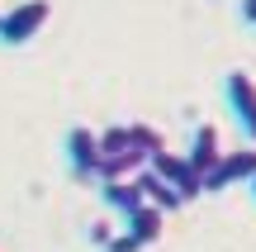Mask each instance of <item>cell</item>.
Listing matches in <instances>:
<instances>
[{"mask_svg":"<svg viewBox=\"0 0 256 252\" xmlns=\"http://www.w3.org/2000/svg\"><path fill=\"white\" fill-rule=\"evenodd\" d=\"M110 238H114V224H95V228H90V243H100V247H104Z\"/></svg>","mask_w":256,"mask_h":252,"instance_id":"cell-13","label":"cell"},{"mask_svg":"<svg viewBox=\"0 0 256 252\" xmlns=\"http://www.w3.org/2000/svg\"><path fill=\"white\" fill-rule=\"evenodd\" d=\"M252 176H256V143H247V148H238V152H223L218 171L204 176V195H218V190L242 186V181H252Z\"/></svg>","mask_w":256,"mask_h":252,"instance_id":"cell-6","label":"cell"},{"mask_svg":"<svg viewBox=\"0 0 256 252\" xmlns=\"http://www.w3.org/2000/svg\"><path fill=\"white\" fill-rule=\"evenodd\" d=\"M124 228L138 238L142 247H152L156 238L166 233V209H156V205H138L133 214H124Z\"/></svg>","mask_w":256,"mask_h":252,"instance_id":"cell-8","label":"cell"},{"mask_svg":"<svg viewBox=\"0 0 256 252\" xmlns=\"http://www.w3.org/2000/svg\"><path fill=\"white\" fill-rule=\"evenodd\" d=\"M238 15H242V24L256 29V0H238Z\"/></svg>","mask_w":256,"mask_h":252,"instance_id":"cell-14","label":"cell"},{"mask_svg":"<svg viewBox=\"0 0 256 252\" xmlns=\"http://www.w3.org/2000/svg\"><path fill=\"white\" fill-rule=\"evenodd\" d=\"M223 95H228V110L238 119V129L247 133V143H256V76L232 67L228 81H223Z\"/></svg>","mask_w":256,"mask_h":252,"instance_id":"cell-4","label":"cell"},{"mask_svg":"<svg viewBox=\"0 0 256 252\" xmlns=\"http://www.w3.org/2000/svg\"><path fill=\"white\" fill-rule=\"evenodd\" d=\"M62 152L76 181H100V133L90 124H72L62 138Z\"/></svg>","mask_w":256,"mask_h":252,"instance_id":"cell-3","label":"cell"},{"mask_svg":"<svg viewBox=\"0 0 256 252\" xmlns=\"http://www.w3.org/2000/svg\"><path fill=\"white\" fill-rule=\"evenodd\" d=\"M147 171H156V176H162L185 205H190L194 195H204V181H200V171L185 162V152H156V157L147 162Z\"/></svg>","mask_w":256,"mask_h":252,"instance_id":"cell-5","label":"cell"},{"mask_svg":"<svg viewBox=\"0 0 256 252\" xmlns=\"http://www.w3.org/2000/svg\"><path fill=\"white\" fill-rule=\"evenodd\" d=\"M48 19H52V0H19V5L5 10V19H0V43L5 48L34 43V38L48 29Z\"/></svg>","mask_w":256,"mask_h":252,"instance_id":"cell-2","label":"cell"},{"mask_svg":"<svg viewBox=\"0 0 256 252\" xmlns=\"http://www.w3.org/2000/svg\"><path fill=\"white\" fill-rule=\"evenodd\" d=\"M128 138H133V148L142 152L147 162H152L156 152H166V138H162V129H152V124H142V119H138V124H128Z\"/></svg>","mask_w":256,"mask_h":252,"instance_id":"cell-11","label":"cell"},{"mask_svg":"<svg viewBox=\"0 0 256 252\" xmlns=\"http://www.w3.org/2000/svg\"><path fill=\"white\" fill-rule=\"evenodd\" d=\"M100 195L110 209H119V214H133L138 205H147L142 186H138V176H119V181H100Z\"/></svg>","mask_w":256,"mask_h":252,"instance_id":"cell-9","label":"cell"},{"mask_svg":"<svg viewBox=\"0 0 256 252\" xmlns=\"http://www.w3.org/2000/svg\"><path fill=\"white\" fill-rule=\"evenodd\" d=\"M104 252H142V243H138V238L124 228V233H114L110 243H104Z\"/></svg>","mask_w":256,"mask_h":252,"instance_id":"cell-12","label":"cell"},{"mask_svg":"<svg viewBox=\"0 0 256 252\" xmlns=\"http://www.w3.org/2000/svg\"><path fill=\"white\" fill-rule=\"evenodd\" d=\"M223 133H218V124H200V129L190 133V148H185V162H190L194 171H200V181L209 176V171H218V162H223Z\"/></svg>","mask_w":256,"mask_h":252,"instance_id":"cell-7","label":"cell"},{"mask_svg":"<svg viewBox=\"0 0 256 252\" xmlns=\"http://www.w3.org/2000/svg\"><path fill=\"white\" fill-rule=\"evenodd\" d=\"M0 19H5V10H0Z\"/></svg>","mask_w":256,"mask_h":252,"instance_id":"cell-16","label":"cell"},{"mask_svg":"<svg viewBox=\"0 0 256 252\" xmlns=\"http://www.w3.org/2000/svg\"><path fill=\"white\" fill-rule=\"evenodd\" d=\"M138 186H142V195H147V205H156V209H166V214H171V209H180V205H185V200L176 195V190L166 186V181L156 176V171H147V167L138 171Z\"/></svg>","mask_w":256,"mask_h":252,"instance_id":"cell-10","label":"cell"},{"mask_svg":"<svg viewBox=\"0 0 256 252\" xmlns=\"http://www.w3.org/2000/svg\"><path fill=\"white\" fill-rule=\"evenodd\" d=\"M147 167V157L133 148L128 124H110L100 129V181H119V176H138Z\"/></svg>","mask_w":256,"mask_h":252,"instance_id":"cell-1","label":"cell"},{"mask_svg":"<svg viewBox=\"0 0 256 252\" xmlns=\"http://www.w3.org/2000/svg\"><path fill=\"white\" fill-rule=\"evenodd\" d=\"M247 186H252V195H256V176H252V181H247Z\"/></svg>","mask_w":256,"mask_h":252,"instance_id":"cell-15","label":"cell"}]
</instances>
